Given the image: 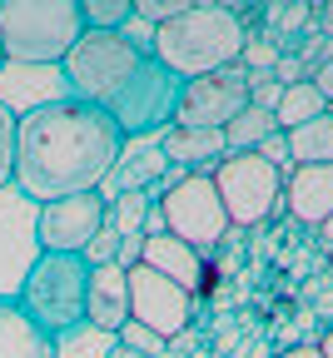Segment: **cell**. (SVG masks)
Instances as JSON below:
<instances>
[{"label":"cell","instance_id":"cell-23","mask_svg":"<svg viewBox=\"0 0 333 358\" xmlns=\"http://www.w3.org/2000/svg\"><path fill=\"white\" fill-rule=\"evenodd\" d=\"M139 249H145V234H125V239L115 244V264H120V268H134V264H139Z\"/></svg>","mask_w":333,"mask_h":358},{"label":"cell","instance_id":"cell-27","mask_svg":"<svg viewBox=\"0 0 333 358\" xmlns=\"http://www.w3.org/2000/svg\"><path fill=\"white\" fill-rule=\"evenodd\" d=\"M318 353H323V358H333V329H328V334L318 338Z\"/></svg>","mask_w":333,"mask_h":358},{"label":"cell","instance_id":"cell-15","mask_svg":"<svg viewBox=\"0 0 333 358\" xmlns=\"http://www.w3.org/2000/svg\"><path fill=\"white\" fill-rule=\"evenodd\" d=\"M0 358H55V338H45L15 299H0Z\"/></svg>","mask_w":333,"mask_h":358},{"label":"cell","instance_id":"cell-10","mask_svg":"<svg viewBox=\"0 0 333 358\" xmlns=\"http://www.w3.org/2000/svg\"><path fill=\"white\" fill-rule=\"evenodd\" d=\"M125 279H129V324H139L155 338H179L189 324H194V303L199 299L189 289L169 284L164 274H155L145 264L125 268Z\"/></svg>","mask_w":333,"mask_h":358},{"label":"cell","instance_id":"cell-22","mask_svg":"<svg viewBox=\"0 0 333 358\" xmlns=\"http://www.w3.org/2000/svg\"><path fill=\"white\" fill-rule=\"evenodd\" d=\"M184 6H189V0H134V20L164 25V20H174V15H179Z\"/></svg>","mask_w":333,"mask_h":358},{"label":"cell","instance_id":"cell-5","mask_svg":"<svg viewBox=\"0 0 333 358\" xmlns=\"http://www.w3.org/2000/svg\"><path fill=\"white\" fill-rule=\"evenodd\" d=\"M150 50L139 40H129L125 30L120 35H105V30H85L75 40V50L60 60V75L70 85V95L94 105V110H110L120 100V90L145 70Z\"/></svg>","mask_w":333,"mask_h":358},{"label":"cell","instance_id":"cell-1","mask_svg":"<svg viewBox=\"0 0 333 358\" xmlns=\"http://www.w3.org/2000/svg\"><path fill=\"white\" fill-rule=\"evenodd\" d=\"M120 159H125V134L115 129V120L75 95L40 100L25 115H15L10 185L30 204L100 189Z\"/></svg>","mask_w":333,"mask_h":358},{"label":"cell","instance_id":"cell-4","mask_svg":"<svg viewBox=\"0 0 333 358\" xmlns=\"http://www.w3.org/2000/svg\"><path fill=\"white\" fill-rule=\"evenodd\" d=\"M80 35V0H0V55L15 65H60Z\"/></svg>","mask_w":333,"mask_h":358},{"label":"cell","instance_id":"cell-26","mask_svg":"<svg viewBox=\"0 0 333 358\" xmlns=\"http://www.w3.org/2000/svg\"><path fill=\"white\" fill-rule=\"evenodd\" d=\"M274 358H323V353H318V343H299V348H283Z\"/></svg>","mask_w":333,"mask_h":358},{"label":"cell","instance_id":"cell-21","mask_svg":"<svg viewBox=\"0 0 333 358\" xmlns=\"http://www.w3.org/2000/svg\"><path fill=\"white\" fill-rule=\"evenodd\" d=\"M10 169H15V110L0 100V189L10 185Z\"/></svg>","mask_w":333,"mask_h":358},{"label":"cell","instance_id":"cell-2","mask_svg":"<svg viewBox=\"0 0 333 358\" xmlns=\"http://www.w3.org/2000/svg\"><path fill=\"white\" fill-rule=\"evenodd\" d=\"M244 40H249V30L229 15V6H219V0H189L174 20L155 25V40L145 50L184 85V80L214 75L224 65H239Z\"/></svg>","mask_w":333,"mask_h":358},{"label":"cell","instance_id":"cell-13","mask_svg":"<svg viewBox=\"0 0 333 358\" xmlns=\"http://www.w3.org/2000/svg\"><path fill=\"white\" fill-rule=\"evenodd\" d=\"M139 264L155 268V274H164L169 284L189 289V294H199V284H204V254H199V249H189V244L174 239V234H145Z\"/></svg>","mask_w":333,"mask_h":358},{"label":"cell","instance_id":"cell-9","mask_svg":"<svg viewBox=\"0 0 333 358\" xmlns=\"http://www.w3.org/2000/svg\"><path fill=\"white\" fill-rule=\"evenodd\" d=\"M105 214H110L105 189L40 204V214H35V244H40V254H85L94 239H100Z\"/></svg>","mask_w":333,"mask_h":358},{"label":"cell","instance_id":"cell-3","mask_svg":"<svg viewBox=\"0 0 333 358\" xmlns=\"http://www.w3.org/2000/svg\"><path fill=\"white\" fill-rule=\"evenodd\" d=\"M85 294H90V259L85 254H40L25 268L15 303L45 338L60 343L65 334L85 329Z\"/></svg>","mask_w":333,"mask_h":358},{"label":"cell","instance_id":"cell-30","mask_svg":"<svg viewBox=\"0 0 333 358\" xmlns=\"http://www.w3.org/2000/svg\"><path fill=\"white\" fill-rule=\"evenodd\" d=\"M224 358H234V353H224Z\"/></svg>","mask_w":333,"mask_h":358},{"label":"cell","instance_id":"cell-6","mask_svg":"<svg viewBox=\"0 0 333 358\" xmlns=\"http://www.w3.org/2000/svg\"><path fill=\"white\" fill-rule=\"evenodd\" d=\"M155 209H160V224H164V234H174V239H184L189 249H214L234 224H229V214H224V204H219V189H214V179H209V169H189L174 189H164L160 199H155Z\"/></svg>","mask_w":333,"mask_h":358},{"label":"cell","instance_id":"cell-11","mask_svg":"<svg viewBox=\"0 0 333 358\" xmlns=\"http://www.w3.org/2000/svg\"><path fill=\"white\" fill-rule=\"evenodd\" d=\"M85 324L100 329V334H120L129 324V279H125L120 264H90Z\"/></svg>","mask_w":333,"mask_h":358},{"label":"cell","instance_id":"cell-29","mask_svg":"<svg viewBox=\"0 0 333 358\" xmlns=\"http://www.w3.org/2000/svg\"><path fill=\"white\" fill-rule=\"evenodd\" d=\"M0 70H6V55H0Z\"/></svg>","mask_w":333,"mask_h":358},{"label":"cell","instance_id":"cell-12","mask_svg":"<svg viewBox=\"0 0 333 358\" xmlns=\"http://www.w3.org/2000/svg\"><path fill=\"white\" fill-rule=\"evenodd\" d=\"M283 204H289L294 219L318 229L333 214V164H294L283 174Z\"/></svg>","mask_w":333,"mask_h":358},{"label":"cell","instance_id":"cell-18","mask_svg":"<svg viewBox=\"0 0 333 358\" xmlns=\"http://www.w3.org/2000/svg\"><path fill=\"white\" fill-rule=\"evenodd\" d=\"M150 209H155V199H150L145 189L115 194V199H110V214H105V229H110L115 239H125V234H139V229H145V219H150Z\"/></svg>","mask_w":333,"mask_h":358},{"label":"cell","instance_id":"cell-14","mask_svg":"<svg viewBox=\"0 0 333 358\" xmlns=\"http://www.w3.org/2000/svg\"><path fill=\"white\" fill-rule=\"evenodd\" d=\"M169 164H179V169H209L214 174V164L229 155L224 150V134H214V129H179V124H169L164 134H160V145H155Z\"/></svg>","mask_w":333,"mask_h":358},{"label":"cell","instance_id":"cell-7","mask_svg":"<svg viewBox=\"0 0 333 358\" xmlns=\"http://www.w3.org/2000/svg\"><path fill=\"white\" fill-rule=\"evenodd\" d=\"M209 179H214V189H219V204H224L229 224H239V229L264 224V219L283 204V174H278L264 155H254V150L224 155Z\"/></svg>","mask_w":333,"mask_h":358},{"label":"cell","instance_id":"cell-8","mask_svg":"<svg viewBox=\"0 0 333 358\" xmlns=\"http://www.w3.org/2000/svg\"><path fill=\"white\" fill-rule=\"evenodd\" d=\"M244 110H249V70L244 65H224L214 75H199V80L179 85L174 124L179 129H214V134H224Z\"/></svg>","mask_w":333,"mask_h":358},{"label":"cell","instance_id":"cell-17","mask_svg":"<svg viewBox=\"0 0 333 358\" xmlns=\"http://www.w3.org/2000/svg\"><path fill=\"white\" fill-rule=\"evenodd\" d=\"M328 110V100L313 90V80H299V85H289L278 95V105H274V124L289 134V129H299V124H309V120H318Z\"/></svg>","mask_w":333,"mask_h":358},{"label":"cell","instance_id":"cell-28","mask_svg":"<svg viewBox=\"0 0 333 358\" xmlns=\"http://www.w3.org/2000/svg\"><path fill=\"white\" fill-rule=\"evenodd\" d=\"M318 229H323V244H328V249H333V214H328V219H323V224H318Z\"/></svg>","mask_w":333,"mask_h":358},{"label":"cell","instance_id":"cell-19","mask_svg":"<svg viewBox=\"0 0 333 358\" xmlns=\"http://www.w3.org/2000/svg\"><path fill=\"white\" fill-rule=\"evenodd\" d=\"M274 129H278V124H274V115H269V110H259V105H249L239 120L224 129V150H229V155L259 150V140H264V134H274Z\"/></svg>","mask_w":333,"mask_h":358},{"label":"cell","instance_id":"cell-31","mask_svg":"<svg viewBox=\"0 0 333 358\" xmlns=\"http://www.w3.org/2000/svg\"><path fill=\"white\" fill-rule=\"evenodd\" d=\"M328 115H333V105H328Z\"/></svg>","mask_w":333,"mask_h":358},{"label":"cell","instance_id":"cell-25","mask_svg":"<svg viewBox=\"0 0 333 358\" xmlns=\"http://www.w3.org/2000/svg\"><path fill=\"white\" fill-rule=\"evenodd\" d=\"M110 358H150V353L134 348V343H125V338H115V343H110Z\"/></svg>","mask_w":333,"mask_h":358},{"label":"cell","instance_id":"cell-24","mask_svg":"<svg viewBox=\"0 0 333 358\" xmlns=\"http://www.w3.org/2000/svg\"><path fill=\"white\" fill-rule=\"evenodd\" d=\"M309 80H313V90H318V95H323V100L333 105V60H323V65H318V70H313Z\"/></svg>","mask_w":333,"mask_h":358},{"label":"cell","instance_id":"cell-20","mask_svg":"<svg viewBox=\"0 0 333 358\" xmlns=\"http://www.w3.org/2000/svg\"><path fill=\"white\" fill-rule=\"evenodd\" d=\"M80 20H85V30L120 35L134 20V0H80Z\"/></svg>","mask_w":333,"mask_h":358},{"label":"cell","instance_id":"cell-16","mask_svg":"<svg viewBox=\"0 0 333 358\" xmlns=\"http://www.w3.org/2000/svg\"><path fill=\"white\" fill-rule=\"evenodd\" d=\"M289 159L294 164H333V115L328 110L318 120L289 129Z\"/></svg>","mask_w":333,"mask_h":358}]
</instances>
